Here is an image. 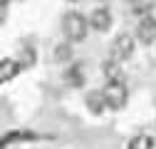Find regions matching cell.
Returning a JSON list of instances; mask_svg holds the SVG:
<instances>
[{
  "label": "cell",
  "instance_id": "obj_4",
  "mask_svg": "<svg viewBox=\"0 0 156 149\" xmlns=\"http://www.w3.org/2000/svg\"><path fill=\"white\" fill-rule=\"evenodd\" d=\"M136 37H139L141 45H154L156 42V17L144 15L139 20V27H136Z\"/></svg>",
  "mask_w": 156,
  "mask_h": 149
},
{
  "label": "cell",
  "instance_id": "obj_5",
  "mask_svg": "<svg viewBox=\"0 0 156 149\" xmlns=\"http://www.w3.org/2000/svg\"><path fill=\"white\" fill-rule=\"evenodd\" d=\"M89 25H92L97 32H107V30L112 27V13H109L107 8H97V10L92 13V17H89Z\"/></svg>",
  "mask_w": 156,
  "mask_h": 149
},
{
  "label": "cell",
  "instance_id": "obj_11",
  "mask_svg": "<svg viewBox=\"0 0 156 149\" xmlns=\"http://www.w3.org/2000/svg\"><path fill=\"white\" fill-rule=\"evenodd\" d=\"M69 57H72L69 45H57V50H55V60H57V62H67Z\"/></svg>",
  "mask_w": 156,
  "mask_h": 149
},
{
  "label": "cell",
  "instance_id": "obj_6",
  "mask_svg": "<svg viewBox=\"0 0 156 149\" xmlns=\"http://www.w3.org/2000/svg\"><path fill=\"white\" fill-rule=\"evenodd\" d=\"M87 107H89L92 114H102V112L109 107V102H107V97H104V92L92 89L89 95H87Z\"/></svg>",
  "mask_w": 156,
  "mask_h": 149
},
{
  "label": "cell",
  "instance_id": "obj_13",
  "mask_svg": "<svg viewBox=\"0 0 156 149\" xmlns=\"http://www.w3.org/2000/svg\"><path fill=\"white\" fill-rule=\"evenodd\" d=\"M149 10V3H146V0H134V13H146Z\"/></svg>",
  "mask_w": 156,
  "mask_h": 149
},
{
  "label": "cell",
  "instance_id": "obj_3",
  "mask_svg": "<svg viewBox=\"0 0 156 149\" xmlns=\"http://www.w3.org/2000/svg\"><path fill=\"white\" fill-rule=\"evenodd\" d=\"M131 52H134V37H131V35H119V37L112 42V60H114V62L129 60Z\"/></svg>",
  "mask_w": 156,
  "mask_h": 149
},
{
  "label": "cell",
  "instance_id": "obj_10",
  "mask_svg": "<svg viewBox=\"0 0 156 149\" xmlns=\"http://www.w3.org/2000/svg\"><path fill=\"white\" fill-rule=\"evenodd\" d=\"M17 139H37V134H32V132H10V134H5L3 144L8 147V144H12V142H17Z\"/></svg>",
  "mask_w": 156,
  "mask_h": 149
},
{
  "label": "cell",
  "instance_id": "obj_9",
  "mask_svg": "<svg viewBox=\"0 0 156 149\" xmlns=\"http://www.w3.org/2000/svg\"><path fill=\"white\" fill-rule=\"evenodd\" d=\"M151 147H154V139L146 137V134H136L129 142V149H151Z\"/></svg>",
  "mask_w": 156,
  "mask_h": 149
},
{
  "label": "cell",
  "instance_id": "obj_7",
  "mask_svg": "<svg viewBox=\"0 0 156 149\" xmlns=\"http://www.w3.org/2000/svg\"><path fill=\"white\" fill-rule=\"evenodd\" d=\"M20 70H23V67H20V62H17V60L5 57L3 62H0V80H3V82H10Z\"/></svg>",
  "mask_w": 156,
  "mask_h": 149
},
{
  "label": "cell",
  "instance_id": "obj_2",
  "mask_svg": "<svg viewBox=\"0 0 156 149\" xmlns=\"http://www.w3.org/2000/svg\"><path fill=\"white\" fill-rule=\"evenodd\" d=\"M102 92H104V97L109 102V109H122L126 104V87L119 80H109Z\"/></svg>",
  "mask_w": 156,
  "mask_h": 149
},
{
  "label": "cell",
  "instance_id": "obj_8",
  "mask_svg": "<svg viewBox=\"0 0 156 149\" xmlns=\"http://www.w3.org/2000/svg\"><path fill=\"white\" fill-rule=\"evenodd\" d=\"M65 82L69 87H82L84 82V74H82V65H72L67 72H65Z\"/></svg>",
  "mask_w": 156,
  "mask_h": 149
},
{
  "label": "cell",
  "instance_id": "obj_1",
  "mask_svg": "<svg viewBox=\"0 0 156 149\" xmlns=\"http://www.w3.org/2000/svg\"><path fill=\"white\" fill-rule=\"evenodd\" d=\"M87 27H89V23L80 13H67L62 20V30H65V37L69 42H82L87 37Z\"/></svg>",
  "mask_w": 156,
  "mask_h": 149
},
{
  "label": "cell",
  "instance_id": "obj_12",
  "mask_svg": "<svg viewBox=\"0 0 156 149\" xmlns=\"http://www.w3.org/2000/svg\"><path fill=\"white\" fill-rule=\"evenodd\" d=\"M104 74H107L109 80H116V65H114V60L104 65Z\"/></svg>",
  "mask_w": 156,
  "mask_h": 149
}]
</instances>
